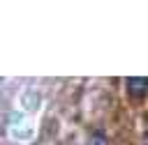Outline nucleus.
Wrapping results in <instances>:
<instances>
[{
    "label": "nucleus",
    "instance_id": "nucleus-1",
    "mask_svg": "<svg viewBox=\"0 0 148 145\" xmlns=\"http://www.w3.org/2000/svg\"><path fill=\"white\" fill-rule=\"evenodd\" d=\"M148 90V78H127V92L132 97H143Z\"/></svg>",
    "mask_w": 148,
    "mask_h": 145
},
{
    "label": "nucleus",
    "instance_id": "nucleus-2",
    "mask_svg": "<svg viewBox=\"0 0 148 145\" xmlns=\"http://www.w3.org/2000/svg\"><path fill=\"white\" fill-rule=\"evenodd\" d=\"M88 145H109V140H106V136H104V133H99V131H95V133L90 136V140H88Z\"/></svg>",
    "mask_w": 148,
    "mask_h": 145
}]
</instances>
